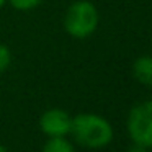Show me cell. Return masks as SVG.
<instances>
[{
	"mask_svg": "<svg viewBox=\"0 0 152 152\" xmlns=\"http://www.w3.org/2000/svg\"><path fill=\"white\" fill-rule=\"evenodd\" d=\"M128 152H149V149H147V147H142V145L134 144L132 147H129V149H128Z\"/></svg>",
	"mask_w": 152,
	"mask_h": 152,
	"instance_id": "cell-9",
	"label": "cell"
},
{
	"mask_svg": "<svg viewBox=\"0 0 152 152\" xmlns=\"http://www.w3.org/2000/svg\"><path fill=\"white\" fill-rule=\"evenodd\" d=\"M70 134L85 149H103L113 141V126L100 115L82 113L72 118Z\"/></svg>",
	"mask_w": 152,
	"mask_h": 152,
	"instance_id": "cell-1",
	"label": "cell"
},
{
	"mask_svg": "<svg viewBox=\"0 0 152 152\" xmlns=\"http://www.w3.org/2000/svg\"><path fill=\"white\" fill-rule=\"evenodd\" d=\"M10 62H12V53H10V49H8L7 46H4V44H0V74L5 72V70L8 69Z\"/></svg>",
	"mask_w": 152,
	"mask_h": 152,
	"instance_id": "cell-8",
	"label": "cell"
},
{
	"mask_svg": "<svg viewBox=\"0 0 152 152\" xmlns=\"http://www.w3.org/2000/svg\"><path fill=\"white\" fill-rule=\"evenodd\" d=\"M126 128L134 144L152 149V100L132 106L128 115Z\"/></svg>",
	"mask_w": 152,
	"mask_h": 152,
	"instance_id": "cell-3",
	"label": "cell"
},
{
	"mask_svg": "<svg viewBox=\"0 0 152 152\" xmlns=\"http://www.w3.org/2000/svg\"><path fill=\"white\" fill-rule=\"evenodd\" d=\"M98 10L88 0H77L67 8L64 17V30L72 38L83 39L95 33L98 26Z\"/></svg>",
	"mask_w": 152,
	"mask_h": 152,
	"instance_id": "cell-2",
	"label": "cell"
},
{
	"mask_svg": "<svg viewBox=\"0 0 152 152\" xmlns=\"http://www.w3.org/2000/svg\"><path fill=\"white\" fill-rule=\"evenodd\" d=\"M41 152H75V149L66 137H49Z\"/></svg>",
	"mask_w": 152,
	"mask_h": 152,
	"instance_id": "cell-6",
	"label": "cell"
},
{
	"mask_svg": "<svg viewBox=\"0 0 152 152\" xmlns=\"http://www.w3.org/2000/svg\"><path fill=\"white\" fill-rule=\"evenodd\" d=\"M5 2H7V0H0V8L4 7V4H5Z\"/></svg>",
	"mask_w": 152,
	"mask_h": 152,
	"instance_id": "cell-11",
	"label": "cell"
},
{
	"mask_svg": "<svg viewBox=\"0 0 152 152\" xmlns=\"http://www.w3.org/2000/svg\"><path fill=\"white\" fill-rule=\"evenodd\" d=\"M8 2H10V5L13 8H17V10L26 12V10H31V8H36L43 0H8Z\"/></svg>",
	"mask_w": 152,
	"mask_h": 152,
	"instance_id": "cell-7",
	"label": "cell"
},
{
	"mask_svg": "<svg viewBox=\"0 0 152 152\" xmlns=\"http://www.w3.org/2000/svg\"><path fill=\"white\" fill-rule=\"evenodd\" d=\"M72 118L61 108H51L39 118V128L48 137H66L70 132Z\"/></svg>",
	"mask_w": 152,
	"mask_h": 152,
	"instance_id": "cell-4",
	"label": "cell"
},
{
	"mask_svg": "<svg viewBox=\"0 0 152 152\" xmlns=\"http://www.w3.org/2000/svg\"><path fill=\"white\" fill-rule=\"evenodd\" d=\"M132 75L141 85L152 87V56H139L132 64Z\"/></svg>",
	"mask_w": 152,
	"mask_h": 152,
	"instance_id": "cell-5",
	"label": "cell"
},
{
	"mask_svg": "<svg viewBox=\"0 0 152 152\" xmlns=\"http://www.w3.org/2000/svg\"><path fill=\"white\" fill-rule=\"evenodd\" d=\"M0 152H10V151H8V149L5 147V145H2V144H0Z\"/></svg>",
	"mask_w": 152,
	"mask_h": 152,
	"instance_id": "cell-10",
	"label": "cell"
}]
</instances>
